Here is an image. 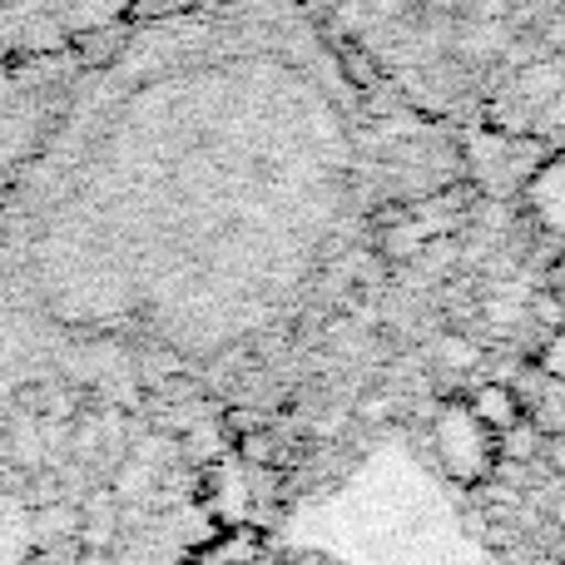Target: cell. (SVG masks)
Here are the masks:
<instances>
[{"label": "cell", "mask_w": 565, "mask_h": 565, "mask_svg": "<svg viewBox=\"0 0 565 565\" xmlns=\"http://www.w3.org/2000/svg\"><path fill=\"white\" fill-rule=\"evenodd\" d=\"M536 367L546 372L551 382H565V332H551L546 348L536 352Z\"/></svg>", "instance_id": "cell-9"}, {"label": "cell", "mask_w": 565, "mask_h": 565, "mask_svg": "<svg viewBox=\"0 0 565 565\" xmlns=\"http://www.w3.org/2000/svg\"><path fill=\"white\" fill-rule=\"evenodd\" d=\"M189 6H204V0H139L135 15H159V10H189Z\"/></svg>", "instance_id": "cell-14"}, {"label": "cell", "mask_w": 565, "mask_h": 565, "mask_svg": "<svg viewBox=\"0 0 565 565\" xmlns=\"http://www.w3.org/2000/svg\"><path fill=\"white\" fill-rule=\"evenodd\" d=\"M541 441H546V431L531 427V417H526L521 427L507 431V441H497V451H501V457H511V461H536L541 457Z\"/></svg>", "instance_id": "cell-7"}, {"label": "cell", "mask_w": 565, "mask_h": 565, "mask_svg": "<svg viewBox=\"0 0 565 565\" xmlns=\"http://www.w3.org/2000/svg\"><path fill=\"white\" fill-rule=\"evenodd\" d=\"M556 292H561V298H565V278H561V282H556Z\"/></svg>", "instance_id": "cell-17"}, {"label": "cell", "mask_w": 565, "mask_h": 565, "mask_svg": "<svg viewBox=\"0 0 565 565\" xmlns=\"http://www.w3.org/2000/svg\"><path fill=\"white\" fill-rule=\"evenodd\" d=\"M362 85L298 0H204L99 40L0 189V382L194 377L298 318L377 184Z\"/></svg>", "instance_id": "cell-1"}, {"label": "cell", "mask_w": 565, "mask_h": 565, "mask_svg": "<svg viewBox=\"0 0 565 565\" xmlns=\"http://www.w3.org/2000/svg\"><path fill=\"white\" fill-rule=\"evenodd\" d=\"M431 358L451 372H471L481 362V348H477V338H467V332H441V338L431 342Z\"/></svg>", "instance_id": "cell-4"}, {"label": "cell", "mask_w": 565, "mask_h": 565, "mask_svg": "<svg viewBox=\"0 0 565 565\" xmlns=\"http://www.w3.org/2000/svg\"><path fill=\"white\" fill-rule=\"evenodd\" d=\"M541 125H565V85H561V99H551V105H546Z\"/></svg>", "instance_id": "cell-15"}, {"label": "cell", "mask_w": 565, "mask_h": 565, "mask_svg": "<svg viewBox=\"0 0 565 565\" xmlns=\"http://www.w3.org/2000/svg\"><path fill=\"white\" fill-rule=\"evenodd\" d=\"M214 565H322V561H308V556H282V551H254V556L214 561Z\"/></svg>", "instance_id": "cell-11"}, {"label": "cell", "mask_w": 565, "mask_h": 565, "mask_svg": "<svg viewBox=\"0 0 565 565\" xmlns=\"http://www.w3.org/2000/svg\"><path fill=\"white\" fill-rule=\"evenodd\" d=\"M238 451H244L248 461H258V467H274L278 461L274 437H268V431H244V437H238Z\"/></svg>", "instance_id": "cell-10"}, {"label": "cell", "mask_w": 565, "mask_h": 565, "mask_svg": "<svg viewBox=\"0 0 565 565\" xmlns=\"http://www.w3.org/2000/svg\"><path fill=\"white\" fill-rule=\"evenodd\" d=\"M145 491H149V461H135V457H129L125 467L115 471V497H119V501H139Z\"/></svg>", "instance_id": "cell-8"}, {"label": "cell", "mask_w": 565, "mask_h": 565, "mask_svg": "<svg viewBox=\"0 0 565 565\" xmlns=\"http://www.w3.org/2000/svg\"><path fill=\"white\" fill-rule=\"evenodd\" d=\"M10 477H20L15 467H6V461H0V481H10Z\"/></svg>", "instance_id": "cell-16"}, {"label": "cell", "mask_w": 565, "mask_h": 565, "mask_svg": "<svg viewBox=\"0 0 565 565\" xmlns=\"http://www.w3.org/2000/svg\"><path fill=\"white\" fill-rule=\"evenodd\" d=\"M467 407H471V417H477L481 427H487V431H501V437H507L511 427H521V422L531 417V407L521 402V392L511 387V382H481V387H471Z\"/></svg>", "instance_id": "cell-3"}, {"label": "cell", "mask_w": 565, "mask_h": 565, "mask_svg": "<svg viewBox=\"0 0 565 565\" xmlns=\"http://www.w3.org/2000/svg\"><path fill=\"white\" fill-rule=\"evenodd\" d=\"M79 526H85V511L70 507V501H55V507L40 511V536L55 546V541H75Z\"/></svg>", "instance_id": "cell-5"}, {"label": "cell", "mask_w": 565, "mask_h": 565, "mask_svg": "<svg viewBox=\"0 0 565 565\" xmlns=\"http://www.w3.org/2000/svg\"><path fill=\"white\" fill-rule=\"evenodd\" d=\"M487 318L497 322V328H511V322H521V308H516V302L491 298V302H487Z\"/></svg>", "instance_id": "cell-13"}, {"label": "cell", "mask_w": 565, "mask_h": 565, "mask_svg": "<svg viewBox=\"0 0 565 565\" xmlns=\"http://www.w3.org/2000/svg\"><path fill=\"white\" fill-rule=\"evenodd\" d=\"M139 0H0V70L75 50L135 20Z\"/></svg>", "instance_id": "cell-2"}, {"label": "cell", "mask_w": 565, "mask_h": 565, "mask_svg": "<svg viewBox=\"0 0 565 565\" xmlns=\"http://www.w3.org/2000/svg\"><path fill=\"white\" fill-rule=\"evenodd\" d=\"M541 461H546L556 477H565V431H546V441H541Z\"/></svg>", "instance_id": "cell-12"}, {"label": "cell", "mask_w": 565, "mask_h": 565, "mask_svg": "<svg viewBox=\"0 0 565 565\" xmlns=\"http://www.w3.org/2000/svg\"><path fill=\"white\" fill-rule=\"evenodd\" d=\"M526 318L536 322V328H546V338L551 332H565V298L556 288H541V292H531V302H526Z\"/></svg>", "instance_id": "cell-6"}]
</instances>
